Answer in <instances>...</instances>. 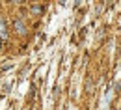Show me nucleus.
Wrapping results in <instances>:
<instances>
[{
  "label": "nucleus",
  "mask_w": 121,
  "mask_h": 110,
  "mask_svg": "<svg viewBox=\"0 0 121 110\" xmlns=\"http://www.w3.org/2000/svg\"><path fill=\"white\" fill-rule=\"evenodd\" d=\"M15 30L19 32V34H24V32H26V28H24V22H22L21 19H17V21H15Z\"/></svg>",
  "instance_id": "obj_1"
},
{
  "label": "nucleus",
  "mask_w": 121,
  "mask_h": 110,
  "mask_svg": "<svg viewBox=\"0 0 121 110\" xmlns=\"http://www.w3.org/2000/svg\"><path fill=\"white\" fill-rule=\"evenodd\" d=\"M0 43H2V41H0Z\"/></svg>",
  "instance_id": "obj_4"
},
{
  "label": "nucleus",
  "mask_w": 121,
  "mask_h": 110,
  "mask_svg": "<svg viewBox=\"0 0 121 110\" xmlns=\"http://www.w3.org/2000/svg\"><path fill=\"white\" fill-rule=\"evenodd\" d=\"M32 13H41V6H32Z\"/></svg>",
  "instance_id": "obj_2"
},
{
  "label": "nucleus",
  "mask_w": 121,
  "mask_h": 110,
  "mask_svg": "<svg viewBox=\"0 0 121 110\" xmlns=\"http://www.w3.org/2000/svg\"><path fill=\"white\" fill-rule=\"evenodd\" d=\"M11 2H21V0H11Z\"/></svg>",
  "instance_id": "obj_3"
}]
</instances>
